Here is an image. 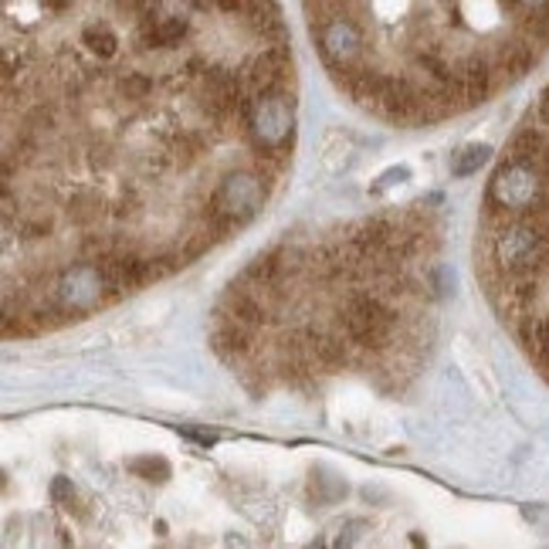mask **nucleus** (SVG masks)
I'll return each instance as SVG.
<instances>
[{
	"instance_id": "nucleus-9",
	"label": "nucleus",
	"mask_w": 549,
	"mask_h": 549,
	"mask_svg": "<svg viewBox=\"0 0 549 549\" xmlns=\"http://www.w3.org/2000/svg\"><path fill=\"white\" fill-rule=\"evenodd\" d=\"M427 288L435 292L437 299H444V295H451L455 292V275H451V268L448 265H435L427 271Z\"/></svg>"
},
{
	"instance_id": "nucleus-1",
	"label": "nucleus",
	"mask_w": 549,
	"mask_h": 549,
	"mask_svg": "<svg viewBox=\"0 0 549 549\" xmlns=\"http://www.w3.org/2000/svg\"><path fill=\"white\" fill-rule=\"evenodd\" d=\"M309 27L322 20L349 24L363 41L360 72L400 78L417 55H441L455 65L465 92L492 95L512 82V61L539 55L509 0H302Z\"/></svg>"
},
{
	"instance_id": "nucleus-4",
	"label": "nucleus",
	"mask_w": 549,
	"mask_h": 549,
	"mask_svg": "<svg viewBox=\"0 0 549 549\" xmlns=\"http://www.w3.org/2000/svg\"><path fill=\"white\" fill-rule=\"evenodd\" d=\"M265 204V180L255 170H241L224 176L208 200V228L210 234L224 238L231 231L245 228L247 221Z\"/></svg>"
},
{
	"instance_id": "nucleus-11",
	"label": "nucleus",
	"mask_w": 549,
	"mask_h": 549,
	"mask_svg": "<svg viewBox=\"0 0 549 549\" xmlns=\"http://www.w3.org/2000/svg\"><path fill=\"white\" fill-rule=\"evenodd\" d=\"M51 498H55L58 506H72V498H75L72 482H68V478H55V482H51Z\"/></svg>"
},
{
	"instance_id": "nucleus-6",
	"label": "nucleus",
	"mask_w": 549,
	"mask_h": 549,
	"mask_svg": "<svg viewBox=\"0 0 549 549\" xmlns=\"http://www.w3.org/2000/svg\"><path fill=\"white\" fill-rule=\"evenodd\" d=\"M119 295L115 292L113 278L102 262H78L68 265L55 282V305L65 316H82V312H92L106 299Z\"/></svg>"
},
{
	"instance_id": "nucleus-13",
	"label": "nucleus",
	"mask_w": 549,
	"mask_h": 549,
	"mask_svg": "<svg viewBox=\"0 0 549 549\" xmlns=\"http://www.w3.org/2000/svg\"><path fill=\"white\" fill-rule=\"evenodd\" d=\"M184 437H187V441H197V444H204V448H210V444L217 441V435H210V431H184Z\"/></svg>"
},
{
	"instance_id": "nucleus-2",
	"label": "nucleus",
	"mask_w": 549,
	"mask_h": 549,
	"mask_svg": "<svg viewBox=\"0 0 549 549\" xmlns=\"http://www.w3.org/2000/svg\"><path fill=\"white\" fill-rule=\"evenodd\" d=\"M489 262L495 275H522L543 282L549 271V210L532 217L489 221Z\"/></svg>"
},
{
	"instance_id": "nucleus-3",
	"label": "nucleus",
	"mask_w": 549,
	"mask_h": 549,
	"mask_svg": "<svg viewBox=\"0 0 549 549\" xmlns=\"http://www.w3.org/2000/svg\"><path fill=\"white\" fill-rule=\"evenodd\" d=\"M549 208V173H543L529 160L506 156L502 167L492 173L489 190H485V217L502 221V217H532Z\"/></svg>"
},
{
	"instance_id": "nucleus-10",
	"label": "nucleus",
	"mask_w": 549,
	"mask_h": 549,
	"mask_svg": "<svg viewBox=\"0 0 549 549\" xmlns=\"http://www.w3.org/2000/svg\"><path fill=\"white\" fill-rule=\"evenodd\" d=\"M133 472L146 474L150 482H163L170 474V465L163 458H139V461H133Z\"/></svg>"
},
{
	"instance_id": "nucleus-7",
	"label": "nucleus",
	"mask_w": 549,
	"mask_h": 549,
	"mask_svg": "<svg viewBox=\"0 0 549 549\" xmlns=\"http://www.w3.org/2000/svg\"><path fill=\"white\" fill-rule=\"evenodd\" d=\"M394 322H397L394 305L373 295V292L353 295L349 302L342 305V336L353 346H363V349H377V346L390 340Z\"/></svg>"
},
{
	"instance_id": "nucleus-12",
	"label": "nucleus",
	"mask_w": 549,
	"mask_h": 549,
	"mask_svg": "<svg viewBox=\"0 0 549 549\" xmlns=\"http://www.w3.org/2000/svg\"><path fill=\"white\" fill-rule=\"evenodd\" d=\"M407 173H411L407 167H394V170H387L377 184H373V193H383L387 187H394V184H400V180H407Z\"/></svg>"
},
{
	"instance_id": "nucleus-8",
	"label": "nucleus",
	"mask_w": 549,
	"mask_h": 549,
	"mask_svg": "<svg viewBox=\"0 0 549 549\" xmlns=\"http://www.w3.org/2000/svg\"><path fill=\"white\" fill-rule=\"evenodd\" d=\"M492 160V146L489 143H468L451 156V176H472L478 173L485 163Z\"/></svg>"
},
{
	"instance_id": "nucleus-5",
	"label": "nucleus",
	"mask_w": 549,
	"mask_h": 549,
	"mask_svg": "<svg viewBox=\"0 0 549 549\" xmlns=\"http://www.w3.org/2000/svg\"><path fill=\"white\" fill-rule=\"evenodd\" d=\"M247 139L255 143V150L268 156V163L278 170L292 143V129H295V109L288 92H262L255 95L251 109L245 115Z\"/></svg>"
}]
</instances>
